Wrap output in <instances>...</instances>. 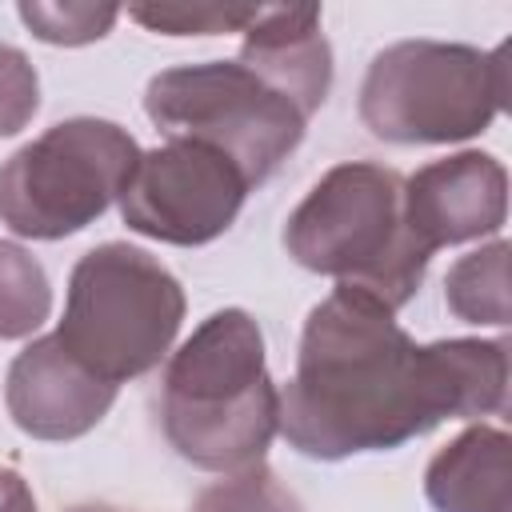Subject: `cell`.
Masks as SVG:
<instances>
[{
  "mask_svg": "<svg viewBox=\"0 0 512 512\" xmlns=\"http://www.w3.org/2000/svg\"><path fill=\"white\" fill-rule=\"evenodd\" d=\"M504 392V340L412 344L392 308L336 284L304 320L276 428L304 456L344 460L396 448L452 416L504 412Z\"/></svg>",
  "mask_w": 512,
  "mask_h": 512,
  "instance_id": "obj_1",
  "label": "cell"
},
{
  "mask_svg": "<svg viewBox=\"0 0 512 512\" xmlns=\"http://www.w3.org/2000/svg\"><path fill=\"white\" fill-rule=\"evenodd\" d=\"M68 512H120V508H112V504H76Z\"/></svg>",
  "mask_w": 512,
  "mask_h": 512,
  "instance_id": "obj_20",
  "label": "cell"
},
{
  "mask_svg": "<svg viewBox=\"0 0 512 512\" xmlns=\"http://www.w3.org/2000/svg\"><path fill=\"white\" fill-rule=\"evenodd\" d=\"M436 512H508L512 508V440L476 424L440 448L424 472Z\"/></svg>",
  "mask_w": 512,
  "mask_h": 512,
  "instance_id": "obj_12",
  "label": "cell"
},
{
  "mask_svg": "<svg viewBox=\"0 0 512 512\" xmlns=\"http://www.w3.org/2000/svg\"><path fill=\"white\" fill-rule=\"evenodd\" d=\"M444 300L468 324H508V244L460 256L444 276Z\"/></svg>",
  "mask_w": 512,
  "mask_h": 512,
  "instance_id": "obj_13",
  "label": "cell"
},
{
  "mask_svg": "<svg viewBox=\"0 0 512 512\" xmlns=\"http://www.w3.org/2000/svg\"><path fill=\"white\" fill-rule=\"evenodd\" d=\"M116 16H120L116 4H72V0H64V4H44V0L20 4V20L32 28V36H40L44 44H64V48L92 44V40L108 36Z\"/></svg>",
  "mask_w": 512,
  "mask_h": 512,
  "instance_id": "obj_17",
  "label": "cell"
},
{
  "mask_svg": "<svg viewBox=\"0 0 512 512\" xmlns=\"http://www.w3.org/2000/svg\"><path fill=\"white\" fill-rule=\"evenodd\" d=\"M0 512H36L32 488L12 468H0Z\"/></svg>",
  "mask_w": 512,
  "mask_h": 512,
  "instance_id": "obj_19",
  "label": "cell"
},
{
  "mask_svg": "<svg viewBox=\"0 0 512 512\" xmlns=\"http://www.w3.org/2000/svg\"><path fill=\"white\" fill-rule=\"evenodd\" d=\"M184 320L176 276L132 244H100L72 268L60 344L100 380L124 384L160 364Z\"/></svg>",
  "mask_w": 512,
  "mask_h": 512,
  "instance_id": "obj_4",
  "label": "cell"
},
{
  "mask_svg": "<svg viewBox=\"0 0 512 512\" xmlns=\"http://www.w3.org/2000/svg\"><path fill=\"white\" fill-rule=\"evenodd\" d=\"M52 308L44 268L20 244L0 240V340L32 336Z\"/></svg>",
  "mask_w": 512,
  "mask_h": 512,
  "instance_id": "obj_14",
  "label": "cell"
},
{
  "mask_svg": "<svg viewBox=\"0 0 512 512\" xmlns=\"http://www.w3.org/2000/svg\"><path fill=\"white\" fill-rule=\"evenodd\" d=\"M288 256L312 272L336 276L384 308L416 296L428 256L404 224V176L384 164H336L316 180L284 228Z\"/></svg>",
  "mask_w": 512,
  "mask_h": 512,
  "instance_id": "obj_3",
  "label": "cell"
},
{
  "mask_svg": "<svg viewBox=\"0 0 512 512\" xmlns=\"http://www.w3.org/2000/svg\"><path fill=\"white\" fill-rule=\"evenodd\" d=\"M136 160V140L112 120L52 124L0 168V220L32 240L72 236L120 200Z\"/></svg>",
  "mask_w": 512,
  "mask_h": 512,
  "instance_id": "obj_7",
  "label": "cell"
},
{
  "mask_svg": "<svg viewBox=\"0 0 512 512\" xmlns=\"http://www.w3.org/2000/svg\"><path fill=\"white\" fill-rule=\"evenodd\" d=\"M260 4H132L128 16L152 32L168 36H212L244 32L256 20Z\"/></svg>",
  "mask_w": 512,
  "mask_h": 512,
  "instance_id": "obj_16",
  "label": "cell"
},
{
  "mask_svg": "<svg viewBox=\"0 0 512 512\" xmlns=\"http://www.w3.org/2000/svg\"><path fill=\"white\" fill-rule=\"evenodd\" d=\"M40 108V80L28 56L0 44V136H16Z\"/></svg>",
  "mask_w": 512,
  "mask_h": 512,
  "instance_id": "obj_18",
  "label": "cell"
},
{
  "mask_svg": "<svg viewBox=\"0 0 512 512\" xmlns=\"http://www.w3.org/2000/svg\"><path fill=\"white\" fill-rule=\"evenodd\" d=\"M240 64L284 92L304 116H312L332 88V48L320 36V8H260L244 28Z\"/></svg>",
  "mask_w": 512,
  "mask_h": 512,
  "instance_id": "obj_11",
  "label": "cell"
},
{
  "mask_svg": "<svg viewBox=\"0 0 512 512\" xmlns=\"http://www.w3.org/2000/svg\"><path fill=\"white\" fill-rule=\"evenodd\" d=\"M192 512H304V504L280 484V476L264 464L232 472L228 480L204 488Z\"/></svg>",
  "mask_w": 512,
  "mask_h": 512,
  "instance_id": "obj_15",
  "label": "cell"
},
{
  "mask_svg": "<svg viewBox=\"0 0 512 512\" xmlns=\"http://www.w3.org/2000/svg\"><path fill=\"white\" fill-rule=\"evenodd\" d=\"M164 436L172 448L208 472H244L264 460L280 392L264 368V336L240 308L212 312L168 360Z\"/></svg>",
  "mask_w": 512,
  "mask_h": 512,
  "instance_id": "obj_2",
  "label": "cell"
},
{
  "mask_svg": "<svg viewBox=\"0 0 512 512\" xmlns=\"http://www.w3.org/2000/svg\"><path fill=\"white\" fill-rule=\"evenodd\" d=\"M508 216V172L488 152H456L404 180V224L424 252L500 232Z\"/></svg>",
  "mask_w": 512,
  "mask_h": 512,
  "instance_id": "obj_9",
  "label": "cell"
},
{
  "mask_svg": "<svg viewBox=\"0 0 512 512\" xmlns=\"http://www.w3.org/2000/svg\"><path fill=\"white\" fill-rule=\"evenodd\" d=\"M4 400L20 432L36 440H76L108 416L116 384L88 372L52 332L12 360Z\"/></svg>",
  "mask_w": 512,
  "mask_h": 512,
  "instance_id": "obj_10",
  "label": "cell"
},
{
  "mask_svg": "<svg viewBox=\"0 0 512 512\" xmlns=\"http://www.w3.org/2000/svg\"><path fill=\"white\" fill-rule=\"evenodd\" d=\"M508 100V44L400 40L368 64L360 120L392 144H452L484 132Z\"/></svg>",
  "mask_w": 512,
  "mask_h": 512,
  "instance_id": "obj_5",
  "label": "cell"
},
{
  "mask_svg": "<svg viewBox=\"0 0 512 512\" xmlns=\"http://www.w3.org/2000/svg\"><path fill=\"white\" fill-rule=\"evenodd\" d=\"M144 112L168 140H200L224 152L252 184L304 140L308 116L240 60L184 64L148 80Z\"/></svg>",
  "mask_w": 512,
  "mask_h": 512,
  "instance_id": "obj_6",
  "label": "cell"
},
{
  "mask_svg": "<svg viewBox=\"0 0 512 512\" xmlns=\"http://www.w3.org/2000/svg\"><path fill=\"white\" fill-rule=\"evenodd\" d=\"M244 196L248 180L224 152L200 140H168L140 152L120 192V216L140 236L188 248L216 240L236 220Z\"/></svg>",
  "mask_w": 512,
  "mask_h": 512,
  "instance_id": "obj_8",
  "label": "cell"
}]
</instances>
